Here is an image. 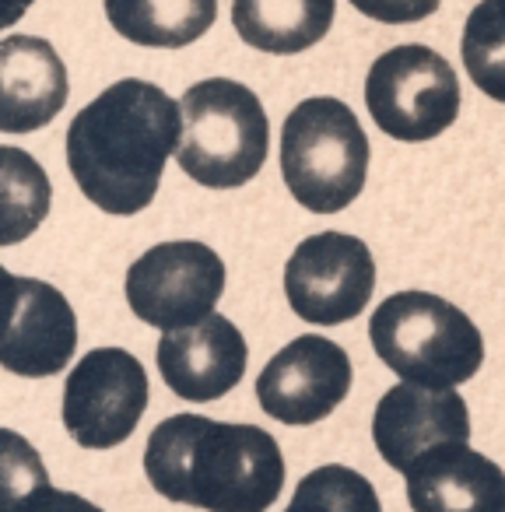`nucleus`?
I'll return each mask as SVG.
<instances>
[{"mask_svg":"<svg viewBox=\"0 0 505 512\" xmlns=\"http://www.w3.org/2000/svg\"><path fill=\"white\" fill-rule=\"evenodd\" d=\"M179 134V102L151 81L123 78L71 120L67 169L99 211L130 218L155 200Z\"/></svg>","mask_w":505,"mask_h":512,"instance_id":"nucleus-1","label":"nucleus"},{"mask_svg":"<svg viewBox=\"0 0 505 512\" xmlns=\"http://www.w3.org/2000/svg\"><path fill=\"white\" fill-rule=\"evenodd\" d=\"M144 474L169 502L204 512H267L285 488V456L257 425L172 414L148 435Z\"/></svg>","mask_w":505,"mask_h":512,"instance_id":"nucleus-2","label":"nucleus"},{"mask_svg":"<svg viewBox=\"0 0 505 512\" xmlns=\"http://www.w3.org/2000/svg\"><path fill=\"white\" fill-rule=\"evenodd\" d=\"M379 362L404 383L456 390L484 365V337L463 309L432 292H397L369 320Z\"/></svg>","mask_w":505,"mask_h":512,"instance_id":"nucleus-3","label":"nucleus"},{"mask_svg":"<svg viewBox=\"0 0 505 512\" xmlns=\"http://www.w3.org/2000/svg\"><path fill=\"white\" fill-rule=\"evenodd\" d=\"M179 169L207 190L246 186L267 162L271 123L257 92L239 81L207 78L179 99Z\"/></svg>","mask_w":505,"mask_h":512,"instance_id":"nucleus-4","label":"nucleus"},{"mask_svg":"<svg viewBox=\"0 0 505 512\" xmlns=\"http://www.w3.org/2000/svg\"><path fill=\"white\" fill-rule=\"evenodd\" d=\"M369 176V137L348 102L306 99L281 127V179L313 214H337L358 200Z\"/></svg>","mask_w":505,"mask_h":512,"instance_id":"nucleus-5","label":"nucleus"},{"mask_svg":"<svg viewBox=\"0 0 505 512\" xmlns=\"http://www.w3.org/2000/svg\"><path fill=\"white\" fill-rule=\"evenodd\" d=\"M365 106L386 137L421 144L456 123L460 81L449 60L432 46H393L369 67Z\"/></svg>","mask_w":505,"mask_h":512,"instance_id":"nucleus-6","label":"nucleus"},{"mask_svg":"<svg viewBox=\"0 0 505 512\" xmlns=\"http://www.w3.org/2000/svg\"><path fill=\"white\" fill-rule=\"evenodd\" d=\"M225 260L193 239L158 242L127 271V302L148 327L183 330L207 320L225 292Z\"/></svg>","mask_w":505,"mask_h":512,"instance_id":"nucleus-7","label":"nucleus"},{"mask_svg":"<svg viewBox=\"0 0 505 512\" xmlns=\"http://www.w3.org/2000/svg\"><path fill=\"white\" fill-rule=\"evenodd\" d=\"M376 292V260L358 235L316 232L295 246L285 264V295L295 316L337 327L365 313Z\"/></svg>","mask_w":505,"mask_h":512,"instance_id":"nucleus-8","label":"nucleus"},{"mask_svg":"<svg viewBox=\"0 0 505 512\" xmlns=\"http://www.w3.org/2000/svg\"><path fill=\"white\" fill-rule=\"evenodd\" d=\"M148 411V372L130 351L95 348L64 383V428L85 449H113Z\"/></svg>","mask_w":505,"mask_h":512,"instance_id":"nucleus-9","label":"nucleus"},{"mask_svg":"<svg viewBox=\"0 0 505 512\" xmlns=\"http://www.w3.org/2000/svg\"><path fill=\"white\" fill-rule=\"evenodd\" d=\"M351 393V358L337 341L306 334L288 341L257 376V400L281 425H316Z\"/></svg>","mask_w":505,"mask_h":512,"instance_id":"nucleus-10","label":"nucleus"},{"mask_svg":"<svg viewBox=\"0 0 505 512\" xmlns=\"http://www.w3.org/2000/svg\"><path fill=\"white\" fill-rule=\"evenodd\" d=\"M372 442L393 470L407 474L435 446L470 442V411L456 390L400 383L386 390L372 414Z\"/></svg>","mask_w":505,"mask_h":512,"instance_id":"nucleus-11","label":"nucleus"},{"mask_svg":"<svg viewBox=\"0 0 505 512\" xmlns=\"http://www.w3.org/2000/svg\"><path fill=\"white\" fill-rule=\"evenodd\" d=\"M246 337L232 320L211 313L183 330H169L158 341V372L179 400L207 404L232 393L246 376Z\"/></svg>","mask_w":505,"mask_h":512,"instance_id":"nucleus-12","label":"nucleus"},{"mask_svg":"<svg viewBox=\"0 0 505 512\" xmlns=\"http://www.w3.org/2000/svg\"><path fill=\"white\" fill-rule=\"evenodd\" d=\"M67 67L39 36L0 39V134H32L67 106Z\"/></svg>","mask_w":505,"mask_h":512,"instance_id":"nucleus-13","label":"nucleus"},{"mask_svg":"<svg viewBox=\"0 0 505 512\" xmlns=\"http://www.w3.org/2000/svg\"><path fill=\"white\" fill-rule=\"evenodd\" d=\"M78 348V316L64 292L39 278H22V302L0 341V369L46 379L67 369Z\"/></svg>","mask_w":505,"mask_h":512,"instance_id":"nucleus-14","label":"nucleus"},{"mask_svg":"<svg viewBox=\"0 0 505 512\" xmlns=\"http://www.w3.org/2000/svg\"><path fill=\"white\" fill-rule=\"evenodd\" d=\"M414 512H505V470L470 442H446L407 470Z\"/></svg>","mask_w":505,"mask_h":512,"instance_id":"nucleus-15","label":"nucleus"},{"mask_svg":"<svg viewBox=\"0 0 505 512\" xmlns=\"http://www.w3.org/2000/svg\"><path fill=\"white\" fill-rule=\"evenodd\" d=\"M334 11V0H232V25L253 50L295 57L327 36Z\"/></svg>","mask_w":505,"mask_h":512,"instance_id":"nucleus-16","label":"nucleus"},{"mask_svg":"<svg viewBox=\"0 0 505 512\" xmlns=\"http://www.w3.org/2000/svg\"><path fill=\"white\" fill-rule=\"evenodd\" d=\"M106 18L127 43L183 50L218 18V0H106Z\"/></svg>","mask_w":505,"mask_h":512,"instance_id":"nucleus-17","label":"nucleus"},{"mask_svg":"<svg viewBox=\"0 0 505 512\" xmlns=\"http://www.w3.org/2000/svg\"><path fill=\"white\" fill-rule=\"evenodd\" d=\"M53 186L46 169L22 148L0 144V246L25 242L50 214Z\"/></svg>","mask_w":505,"mask_h":512,"instance_id":"nucleus-18","label":"nucleus"},{"mask_svg":"<svg viewBox=\"0 0 505 512\" xmlns=\"http://www.w3.org/2000/svg\"><path fill=\"white\" fill-rule=\"evenodd\" d=\"M460 53L470 81L488 99L505 102V11L498 0H481L467 15Z\"/></svg>","mask_w":505,"mask_h":512,"instance_id":"nucleus-19","label":"nucleus"},{"mask_svg":"<svg viewBox=\"0 0 505 512\" xmlns=\"http://www.w3.org/2000/svg\"><path fill=\"white\" fill-rule=\"evenodd\" d=\"M285 512H383L372 481L344 463L309 470Z\"/></svg>","mask_w":505,"mask_h":512,"instance_id":"nucleus-20","label":"nucleus"},{"mask_svg":"<svg viewBox=\"0 0 505 512\" xmlns=\"http://www.w3.org/2000/svg\"><path fill=\"white\" fill-rule=\"evenodd\" d=\"M46 484L50 474L36 446L25 435L0 428V512H18Z\"/></svg>","mask_w":505,"mask_h":512,"instance_id":"nucleus-21","label":"nucleus"},{"mask_svg":"<svg viewBox=\"0 0 505 512\" xmlns=\"http://www.w3.org/2000/svg\"><path fill=\"white\" fill-rule=\"evenodd\" d=\"M355 11L383 25H414L439 11L442 0H351Z\"/></svg>","mask_w":505,"mask_h":512,"instance_id":"nucleus-22","label":"nucleus"},{"mask_svg":"<svg viewBox=\"0 0 505 512\" xmlns=\"http://www.w3.org/2000/svg\"><path fill=\"white\" fill-rule=\"evenodd\" d=\"M18 512H102V509L95 502H88V498L74 495V491H60L46 484Z\"/></svg>","mask_w":505,"mask_h":512,"instance_id":"nucleus-23","label":"nucleus"},{"mask_svg":"<svg viewBox=\"0 0 505 512\" xmlns=\"http://www.w3.org/2000/svg\"><path fill=\"white\" fill-rule=\"evenodd\" d=\"M18 302H22V278H15L11 271L0 267V341H4L11 320H15Z\"/></svg>","mask_w":505,"mask_h":512,"instance_id":"nucleus-24","label":"nucleus"},{"mask_svg":"<svg viewBox=\"0 0 505 512\" xmlns=\"http://www.w3.org/2000/svg\"><path fill=\"white\" fill-rule=\"evenodd\" d=\"M32 4H36V0H0V32L22 22L25 11H29Z\"/></svg>","mask_w":505,"mask_h":512,"instance_id":"nucleus-25","label":"nucleus"},{"mask_svg":"<svg viewBox=\"0 0 505 512\" xmlns=\"http://www.w3.org/2000/svg\"><path fill=\"white\" fill-rule=\"evenodd\" d=\"M498 8H502V11H505V0H498Z\"/></svg>","mask_w":505,"mask_h":512,"instance_id":"nucleus-26","label":"nucleus"}]
</instances>
